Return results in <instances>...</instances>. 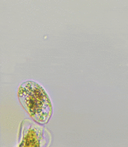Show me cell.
<instances>
[{"label": "cell", "mask_w": 128, "mask_h": 147, "mask_svg": "<svg viewBox=\"0 0 128 147\" xmlns=\"http://www.w3.org/2000/svg\"><path fill=\"white\" fill-rule=\"evenodd\" d=\"M18 96L22 106L35 121L46 123L52 115L51 101L43 88L37 83L27 81L20 86Z\"/></svg>", "instance_id": "1"}, {"label": "cell", "mask_w": 128, "mask_h": 147, "mask_svg": "<svg viewBox=\"0 0 128 147\" xmlns=\"http://www.w3.org/2000/svg\"><path fill=\"white\" fill-rule=\"evenodd\" d=\"M42 133L39 131V127L35 125L34 127L30 126L24 132L22 145L25 146H40L42 143Z\"/></svg>", "instance_id": "2"}]
</instances>
